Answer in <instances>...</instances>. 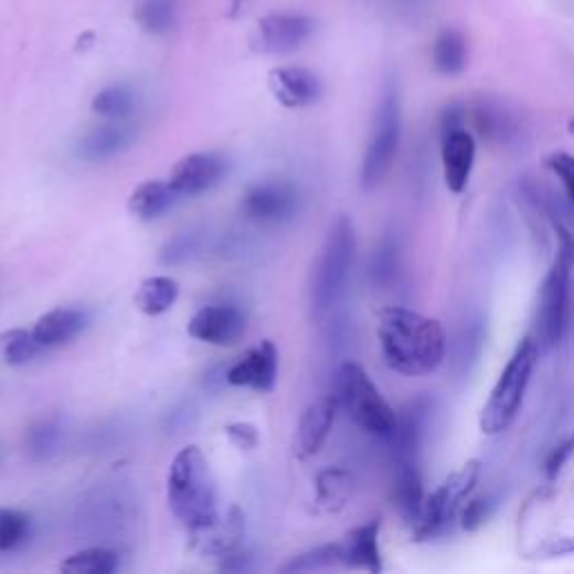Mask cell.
I'll return each mask as SVG.
<instances>
[{
	"label": "cell",
	"mask_w": 574,
	"mask_h": 574,
	"mask_svg": "<svg viewBox=\"0 0 574 574\" xmlns=\"http://www.w3.org/2000/svg\"><path fill=\"white\" fill-rule=\"evenodd\" d=\"M135 139V128L126 119H108L93 128L82 141L77 156L86 162H104L126 151Z\"/></svg>",
	"instance_id": "obj_19"
},
{
	"label": "cell",
	"mask_w": 574,
	"mask_h": 574,
	"mask_svg": "<svg viewBox=\"0 0 574 574\" xmlns=\"http://www.w3.org/2000/svg\"><path fill=\"white\" fill-rule=\"evenodd\" d=\"M198 243H200V238H198V234H189V232H184V234H180V236H176L164 249H162V263L164 265H180V263H187L195 252H198Z\"/></svg>",
	"instance_id": "obj_36"
},
{
	"label": "cell",
	"mask_w": 574,
	"mask_h": 574,
	"mask_svg": "<svg viewBox=\"0 0 574 574\" xmlns=\"http://www.w3.org/2000/svg\"><path fill=\"white\" fill-rule=\"evenodd\" d=\"M119 567V554L108 548H88L70 554L61 563V572L67 574H110Z\"/></svg>",
	"instance_id": "obj_27"
},
{
	"label": "cell",
	"mask_w": 574,
	"mask_h": 574,
	"mask_svg": "<svg viewBox=\"0 0 574 574\" xmlns=\"http://www.w3.org/2000/svg\"><path fill=\"white\" fill-rule=\"evenodd\" d=\"M317 30L315 19L304 14H269L258 21L254 50L265 54H287L299 50Z\"/></svg>",
	"instance_id": "obj_11"
},
{
	"label": "cell",
	"mask_w": 574,
	"mask_h": 574,
	"mask_svg": "<svg viewBox=\"0 0 574 574\" xmlns=\"http://www.w3.org/2000/svg\"><path fill=\"white\" fill-rule=\"evenodd\" d=\"M480 478V460H469L463 469L451 474L438 489L424 498L422 512L417 521L411 525L413 541H431L438 539L454 523L465 498L474 491Z\"/></svg>",
	"instance_id": "obj_8"
},
{
	"label": "cell",
	"mask_w": 574,
	"mask_h": 574,
	"mask_svg": "<svg viewBox=\"0 0 574 574\" xmlns=\"http://www.w3.org/2000/svg\"><path fill=\"white\" fill-rule=\"evenodd\" d=\"M245 326V315L234 306H204L191 317L187 332L209 346H234Z\"/></svg>",
	"instance_id": "obj_13"
},
{
	"label": "cell",
	"mask_w": 574,
	"mask_h": 574,
	"mask_svg": "<svg viewBox=\"0 0 574 574\" xmlns=\"http://www.w3.org/2000/svg\"><path fill=\"white\" fill-rule=\"evenodd\" d=\"M167 500L187 532L211 523L221 514L215 480L200 447L189 445L173 458L167 476Z\"/></svg>",
	"instance_id": "obj_2"
},
{
	"label": "cell",
	"mask_w": 574,
	"mask_h": 574,
	"mask_svg": "<svg viewBox=\"0 0 574 574\" xmlns=\"http://www.w3.org/2000/svg\"><path fill=\"white\" fill-rule=\"evenodd\" d=\"M493 510H496V502L491 496H480V498L469 500L460 517V528L467 532L480 530L491 519Z\"/></svg>",
	"instance_id": "obj_33"
},
{
	"label": "cell",
	"mask_w": 574,
	"mask_h": 574,
	"mask_svg": "<svg viewBox=\"0 0 574 574\" xmlns=\"http://www.w3.org/2000/svg\"><path fill=\"white\" fill-rule=\"evenodd\" d=\"M354 478L348 469L328 467L317 474L315 502L321 512H339L352 496Z\"/></svg>",
	"instance_id": "obj_24"
},
{
	"label": "cell",
	"mask_w": 574,
	"mask_h": 574,
	"mask_svg": "<svg viewBox=\"0 0 574 574\" xmlns=\"http://www.w3.org/2000/svg\"><path fill=\"white\" fill-rule=\"evenodd\" d=\"M334 397L339 408L348 413V417L366 431L369 436L389 440L397 426V413L384 400L371 375L354 362H346L339 366L334 378Z\"/></svg>",
	"instance_id": "obj_6"
},
{
	"label": "cell",
	"mask_w": 574,
	"mask_h": 574,
	"mask_svg": "<svg viewBox=\"0 0 574 574\" xmlns=\"http://www.w3.org/2000/svg\"><path fill=\"white\" fill-rule=\"evenodd\" d=\"M476 164V139L465 128H451L443 132V176L451 193H463L469 184Z\"/></svg>",
	"instance_id": "obj_15"
},
{
	"label": "cell",
	"mask_w": 574,
	"mask_h": 574,
	"mask_svg": "<svg viewBox=\"0 0 574 574\" xmlns=\"http://www.w3.org/2000/svg\"><path fill=\"white\" fill-rule=\"evenodd\" d=\"M534 556H541V559L574 556V536H556V539H548L543 545L536 548Z\"/></svg>",
	"instance_id": "obj_39"
},
{
	"label": "cell",
	"mask_w": 574,
	"mask_h": 574,
	"mask_svg": "<svg viewBox=\"0 0 574 574\" xmlns=\"http://www.w3.org/2000/svg\"><path fill=\"white\" fill-rule=\"evenodd\" d=\"M247 536L245 512L238 506H232L225 514H219L211 523L191 530V548L204 556L225 559L238 550H243Z\"/></svg>",
	"instance_id": "obj_10"
},
{
	"label": "cell",
	"mask_w": 574,
	"mask_h": 574,
	"mask_svg": "<svg viewBox=\"0 0 574 574\" xmlns=\"http://www.w3.org/2000/svg\"><path fill=\"white\" fill-rule=\"evenodd\" d=\"M227 171V162L215 153H191L178 160L169 184L180 198H193L219 184Z\"/></svg>",
	"instance_id": "obj_14"
},
{
	"label": "cell",
	"mask_w": 574,
	"mask_h": 574,
	"mask_svg": "<svg viewBox=\"0 0 574 574\" xmlns=\"http://www.w3.org/2000/svg\"><path fill=\"white\" fill-rule=\"evenodd\" d=\"M400 137H402L400 95L395 84H386L375 113L369 147L362 160V171H359V182H362L364 191H373L389 176L397 158Z\"/></svg>",
	"instance_id": "obj_7"
},
{
	"label": "cell",
	"mask_w": 574,
	"mask_h": 574,
	"mask_svg": "<svg viewBox=\"0 0 574 574\" xmlns=\"http://www.w3.org/2000/svg\"><path fill=\"white\" fill-rule=\"evenodd\" d=\"M135 108V95L128 86H108L93 99V113L106 119H126Z\"/></svg>",
	"instance_id": "obj_30"
},
{
	"label": "cell",
	"mask_w": 574,
	"mask_h": 574,
	"mask_svg": "<svg viewBox=\"0 0 574 574\" xmlns=\"http://www.w3.org/2000/svg\"><path fill=\"white\" fill-rule=\"evenodd\" d=\"M178 193L173 191V187L169 182H160V180H149L141 182L128 198V211L132 219L137 221H156L160 219L162 213H167L176 202H178Z\"/></svg>",
	"instance_id": "obj_21"
},
{
	"label": "cell",
	"mask_w": 574,
	"mask_h": 574,
	"mask_svg": "<svg viewBox=\"0 0 574 574\" xmlns=\"http://www.w3.org/2000/svg\"><path fill=\"white\" fill-rule=\"evenodd\" d=\"M431 59H434V67L440 72V75L445 77L460 75L469 63V45L465 34L454 28L443 30L434 43Z\"/></svg>",
	"instance_id": "obj_25"
},
{
	"label": "cell",
	"mask_w": 574,
	"mask_h": 574,
	"mask_svg": "<svg viewBox=\"0 0 574 574\" xmlns=\"http://www.w3.org/2000/svg\"><path fill=\"white\" fill-rule=\"evenodd\" d=\"M225 436L238 449L249 451V449L258 447V431L249 422H232V424H227L225 426Z\"/></svg>",
	"instance_id": "obj_37"
},
{
	"label": "cell",
	"mask_w": 574,
	"mask_h": 574,
	"mask_svg": "<svg viewBox=\"0 0 574 574\" xmlns=\"http://www.w3.org/2000/svg\"><path fill=\"white\" fill-rule=\"evenodd\" d=\"M135 21L149 34H167L176 23V0H144Z\"/></svg>",
	"instance_id": "obj_28"
},
{
	"label": "cell",
	"mask_w": 574,
	"mask_h": 574,
	"mask_svg": "<svg viewBox=\"0 0 574 574\" xmlns=\"http://www.w3.org/2000/svg\"><path fill=\"white\" fill-rule=\"evenodd\" d=\"M341 565V556H339V543H328V545H319L315 550L301 552L297 556H293L287 563L280 565V572L285 574H299V572H317V570H328Z\"/></svg>",
	"instance_id": "obj_29"
},
{
	"label": "cell",
	"mask_w": 574,
	"mask_h": 574,
	"mask_svg": "<svg viewBox=\"0 0 574 574\" xmlns=\"http://www.w3.org/2000/svg\"><path fill=\"white\" fill-rule=\"evenodd\" d=\"M539 354H541V346L534 337H525L519 341V346L514 348L510 362L502 369L496 386L489 393L487 404L480 411V431L487 436H496L502 434V431L510 428V424L517 419L532 373L539 364Z\"/></svg>",
	"instance_id": "obj_3"
},
{
	"label": "cell",
	"mask_w": 574,
	"mask_h": 574,
	"mask_svg": "<svg viewBox=\"0 0 574 574\" xmlns=\"http://www.w3.org/2000/svg\"><path fill=\"white\" fill-rule=\"evenodd\" d=\"M28 532H30L28 514L10 508H0V552H10L19 548L28 539Z\"/></svg>",
	"instance_id": "obj_31"
},
{
	"label": "cell",
	"mask_w": 574,
	"mask_h": 574,
	"mask_svg": "<svg viewBox=\"0 0 574 574\" xmlns=\"http://www.w3.org/2000/svg\"><path fill=\"white\" fill-rule=\"evenodd\" d=\"M572 454H574V434H572L570 438H565L561 445H556V447L550 451V456H548V460H545V476H548L550 480H554V478L563 471V467L567 465V460L572 458Z\"/></svg>",
	"instance_id": "obj_38"
},
{
	"label": "cell",
	"mask_w": 574,
	"mask_h": 574,
	"mask_svg": "<svg viewBox=\"0 0 574 574\" xmlns=\"http://www.w3.org/2000/svg\"><path fill=\"white\" fill-rule=\"evenodd\" d=\"M337 411H339V402L334 393L319 397L304 411L297 426V438H295V451L301 460L312 458L321 451L332 431Z\"/></svg>",
	"instance_id": "obj_17"
},
{
	"label": "cell",
	"mask_w": 574,
	"mask_h": 574,
	"mask_svg": "<svg viewBox=\"0 0 574 574\" xmlns=\"http://www.w3.org/2000/svg\"><path fill=\"white\" fill-rule=\"evenodd\" d=\"M269 91L285 108H306L319 102L323 88L319 77L308 67H276L269 72Z\"/></svg>",
	"instance_id": "obj_16"
},
{
	"label": "cell",
	"mask_w": 574,
	"mask_h": 574,
	"mask_svg": "<svg viewBox=\"0 0 574 574\" xmlns=\"http://www.w3.org/2000/svg\"><path fill=\"white\" fill-rule=\"evenodd\" d=\"M180 297V285L171 276H151L141 280L132 297L135 308L147 317H160L176 306Z\"/></svg>",
	"instance_id": "obj_23"
},
{
	"label": "cell",
	"mask_w": 574,
	"mask_h": 574,
	"mask_svg": "<svg viewBox=\"0 0 574 574\" xmlns=\"http://www.w3.org/2000/svg\"><path fill=\"white\" fill-rule=\"evenodd\" d=\"M570 130H572V132H574V121H570Z\"/></svg>",
	"instance_id": "obj_40"
},
{
	"label": "cell",
	"mask_w": 574,
	"mask_h": 574,
	"mask_svg": "<svg viewBox=\"0 0 574 574\" xmlns=\"http://www.w3.org/2000/svg\"><path fill=\"white\" fill-rule=\"evenodd\" d=\"M88 323V317L84 310L77 308H54L39 317V321L32 328L34 339L41 348H56L75 339Z\"/></svg>",
	"instance_id": "obj_20"
},
{
	"label": "cell",
	"mask_w": 574,
	"mask_h": 574,
	"mask_svg": "<svg viewBox=\"0 0 574 574\" xmlns=\"http://www.w3.org/2000/svg\"><path fill=\"white\" fill-rule=\"evenodd\" d=\"M397 272V254H395V245L391 241H384L373 256V265H371V278L375 285L386 287Z\"/></svg>",
	"instance_id": "obj_32"
},
{
	"label": "cell",
	"mask_w": 574,
	"mask_h": 574,
	"mask_svg": "<svg viewBox=\"0 0 574 574\" xmlns=\"http://www.w3.org/2000/svg\"><path fill=\"white\" fill-rule=\"evenodd\" d=\"M380 530H382L380 519H373L364 525L352 528L341 541H337L341 565L380 574L384 570L382 550H380Z\"/></svg>",
	"instance_id": "obj_18"
},
{
	"label": "cell",
	"mask_w": 574,
	"mask_h": 574,
	"mask_svg": "<svg viewBox=\"0 0 574 574\" xmlns=\"http://www.w3.org/2000/svg\"><path fill=\"white\" fill-rule=\"evenodd\" d=\"M43 348L34 339L32 330L28 332L23 328H14L0 332V366H25Z\"/></svg>",
	"instance_id": "obj_26"
},
{
	"label": "cell",
	"mask_w": 574,
	"mask_h": 574,
	"mask_svg": "<svg viewBox=\"0 0 574 574\" xmlns=\"http://www.w3.org/2000/svg\"><path fill=\"white\" fill-rule=\"evenodd\" d=\"M424 487H422V474L417 469V463H400L395 465V480H393V502L400 512V517L413 525L422 512L424 506Z\"/></svg>",
	"instance_id": "obj_22"
},
{
	"label": "cell",
	"mask_w": 574,
	"mask_h": 574,
	"mask_svg": "<svg viewBox=\"0 0 574 574\" xmlns=\"http://www.w3.org/2000/svg\"><path fill=\"white\" fill-rule=\"evenodd\" d=\"M278 378V350L269 339L252 346L225 373L227 384L267 393L274 389Z\"/></svg>",
	"instance_id": "obj_12"
},
{
	"label": "cell",
	"mask_w": 574,
	"mask_h": 574,
	"mask_svg": "<svg viewBox=\"0 0 574 574\" xmlns=\"http://www.w3.org/2000/svg\"><path fill=\"white\" fill-rule=\"evenodd\" d=\"M552 227L559 247L539 290L536 341L541 348H554L565 334L570 312V274L574 267V234L561 223H554Z\"/></svg>",
	"instance_id": "obj_5"
},
{
	"label": "cell",
	"mask_w": 574,
	"mask_h": 574,
	"mask_svg": "<svg viewBox=\"0 0 574 574\" xmlns=\"http://www.w3.org/2000/svg\"><path fill=\"white\" fill-rule=\"evenodd\" d=\"M241 209L256 225H283L299 211V191L287 182H258L243 193Z\"/></svg>",
	"instance_id": "obj_9"
},
{
	"label": "cell",
	"mask_w": 574,
	"mask_h": 574,
	"mask_svg": "<svg viewBox=\"0 0 574 574\" xmlns=\"http://www.w3.org/2000/svg\"><path fill=\"white\" fill-rule=\"evenodd\" d=\"M545 167L561 180L565 195H567L570 204L574 206V156H570L565 151H556L545 158Z\"/></svg>",
	"instance_id": "obj_35"
},
{
	"label": "cell",
	"mask_w": 574,
	"mask_h": 574,
	"mask_svg": "<svg viewBox=\"0 0 574 574\" xmlns=\"http://www.w3.org/2000/svg\"><path fill=\"white\" fill-rule=\"evenodd\" d=\"M357 249L354 227L348 215H339L319 252L310 280V315L323 319L341 299Z\"/></svg>",
	"instance_id": "obj_4"
},
{
	"label": "cell",
	"mask_w": 574,
	"mask_h": 574,
	"mask_svg": "<svg viewBox=\"0 0 574 574\" xmlns=\"http://www.w3.org/2000/svg\"><path fill=\"white\" fill-rule=\"evenodd\" d=\"M59 443V426L54 422H41L36 424L30 436H28V447H30V454H34L36 458H43L47 456L50 451H54Z\"/></svg>",
	"instance_id": "obj_34"
},
{
	"label": "cell",
	"mask_w": 574,
	"mask_h": 574,
	"mask_svg": "<svg viewBox=\"0 0 574 574\" xmlns=\"http://www.w3.org/2000/svg\"><path fill=\"white\" fill-rule=\"evenodd\" d=\"M378 337L384 362L400 375H431L445 362L447 334L438 319L391 306L380 310Z\"/></svg>",
	"instance_id": "obj_1"
}]
</instances>
